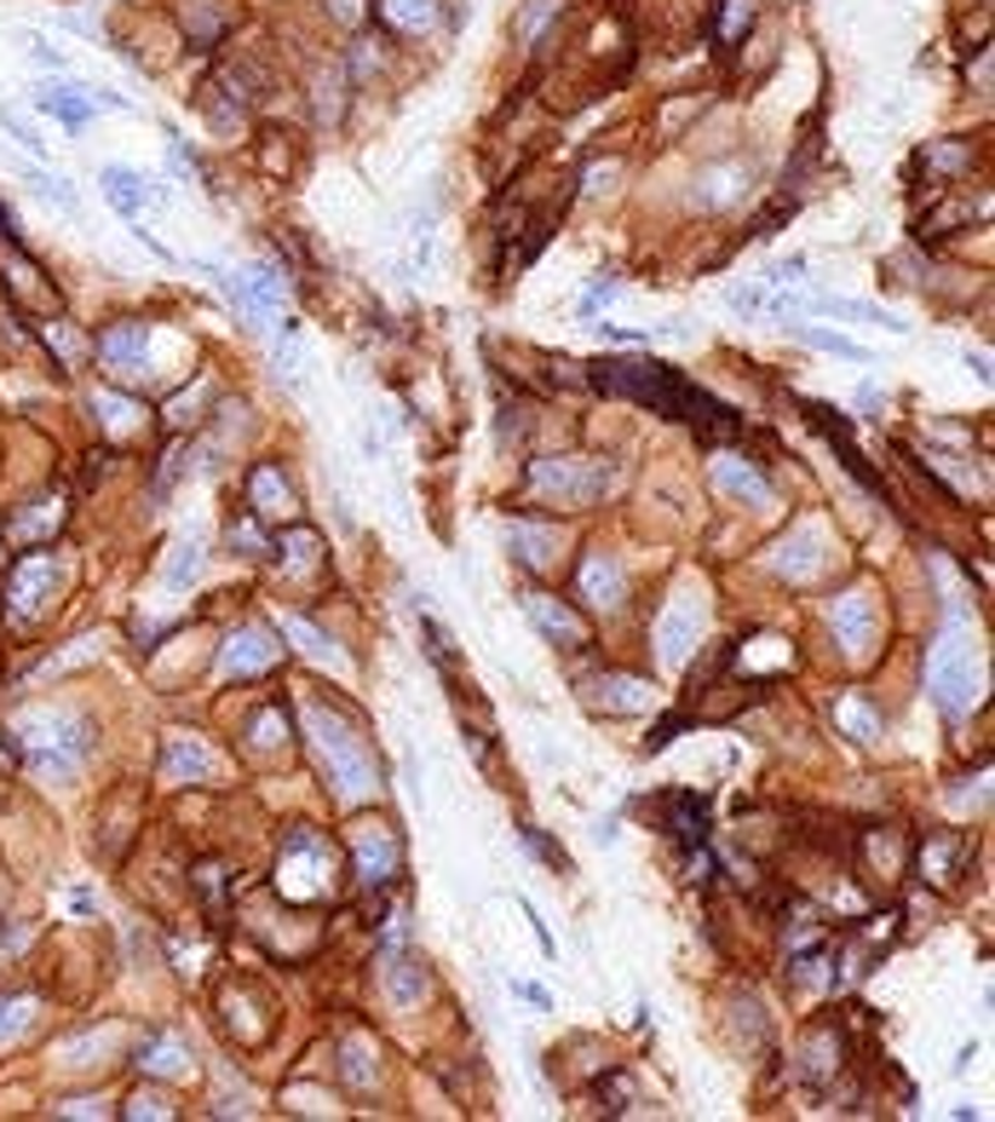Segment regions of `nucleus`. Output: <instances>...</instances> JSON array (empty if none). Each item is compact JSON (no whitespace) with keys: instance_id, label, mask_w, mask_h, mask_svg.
Listing matches in <instances>:
<instances>
[{"instance_id":"obj_1","label":"nucleus","mask_w":995,"mask_h":1122,"mask_svg":"<svg viewBox=\"0 0 995 1122\" xmlns=\"http://www.w3.org/2000/svg\"><path fill=\"white\" fill-rule=\"evenodd\" d=\"M587 386H599V392H622V398H639L651 403L662 415H685V420H702V426H725V432H737V415L725 410L720 398H708L702 386H690L674 363H599Z\"/></svg>"},{"instance_id":"obj_2","label":"nucleus","mask_w":995,"mask_h":1122,"mask_svg":"<svg viewBox=\"0 0 995 1122\" xmlns=\"http://www.w3.org/2000/svg\"><path fill=\"white\" fill-rule=\"evenodd\" d=\"M311 725H317V743H322V760H329V783H334V801L340 806H363L374 794L380 783V771H374V754L369 743L357 737L352 725L340 720V714L329 708H311Z\"/></svg>"},{"instance_id":"obj_3","label":"nucleus","mask_w":995,"mask_h":1122,"mask_svg":"<svg viewBox=\"0 0 995 1122\" xmlns=\"http://www.w3.org/2000/svg\"><path fill=\"white\" fill-rule=\"evenodd\" d=\"M277 887L294 904H317L334 892V841L317 829H288L282 834V858H277Z\"/></svg>"},{"instance_id":"obj_4","label":"nucleus","mask_w":995,"mask_h":1122,"mask_svg":"<svg viewBox=\"0 0 995 1122\" xmlns=\"http://www.w3.org/2000/svg\"><path fill=\"white\" fill-rule=\"evenodd\" d=\"M616 484V466L611 461H536L530 466V489H546L558 507H587L599 501L604 489Z\"/></svg>"},{"instance_id":"obj_5","label":"nucleus","mask_w":995,"mask_h":1122,"mask_svg":"<svg viewBox=\"0 0 995 1122\" xmlns=\"http://www.w3.org/2000/svg\"><path fill=\"white\" fill-rule=\"evenodd\" d=\"M932 697H938L944 714H967L972 697H979V673H972V639L967 634H949L932 650Z\"/></svg>"},{"instance_id":"obj_6","label":"nucleus","mask_w":995,"mask_h":1122,"mask_svg":"<svg viewBox=\"0 0 995 1122\" xmlns=\"http://www.w3.org/2000/svg\"><path fill=\"white\" fill-rule=\"evenodd\" d=\"M352 852H357V881L363 887H385L403 869V841L392 834V824H357Z\"/></svg>"},{"instance_id":"obj_7","label":"nucleus","mask_w":995,"mask_h":1122,"mask_svg":"<svg viewBox=\"0 0 995 1122\" xmlns=\"http://www.w3.org/2000/svg\"><path fill=\"white\" fill-rule=\"evenodd\" d=\"M828 627H835V639L846 645V657H863L881 634V617H875V605H869V594H846V599H835V610H828Z\"/></svg>"},{"instance_id":"obj_8","label":"nucleus","mask_w":995,"mask_h":1122,"mask_svg":"<svg viewBox=\"0 0 995 1122\" xmlns=\"http://www.w3.org/2000/svg\"><path fill=\"white\" fill-rule=\"evenodd\" d=\"M524 610H530V622H536L553 645H564V650H581L587 639H593V634H587V622H581L564 599H553V594H524Z\"/></svg>"},{"instance_id":"obj_9","label":"nucleus","mask_w":995,"mask_h":1122,"mask_svg":"<svg viewBox=\"0 0 995 1122\" xmlns=\"http://www.w3.org/2000/svg\"><path fill=\"white\" fill-rule=\"evenodd\" d=\"M277 657H282V645H271L266 627H236L231 645H225V657H219V668H225L231 680H254V673L277 668Z\"/></svg>"},{"instance_id":"obj_10","label":"nucleus","mask_w":995,"mask_h":1122,"mask_svg":"<svg viewBox=\"0 0 995 1122\" xmlns=\"http://www.w3.org/2000/svg\"><path fill=\"white\" fill-rule=\"evenodd\" d=\"M248 513L254 519H288L294 513V484L282 478L277 461H259L248 473Z\"/></svg>"},{"instance_id":"obj_11","label":"nucleus","mask_w":995,"mask_h":1122,"mask_svg":"<svg viewBox=\"0 0 995 1122\" xmlns=\"http://www.w3.org/2000/svg\"><path fill=\"white\" fill-rule=\"evenodd\" d=\"M967 864V834L961 829H944V834H926V846H921V875L932 887H949L961 875Z\"/></svg>"},{"instance_id":"obj_12","label":"nucleus","mask_w":995,"mask_h":1122,"mask_svg":"<svg viewBox=\"0 0 995 1122\" xmlns=\"http://www.w3.org/2000/svg\"><path fill=\"white\" fill-rule=\"evenodd\" d=\"M145 340H150L145 322H115V329L98 334V352H105V363L121 369V375H145Z\"/></svg>"},{"instance_id":"obj_13","label":"nucleus","mask_w":995,"mask_h":1122,"mask_svg":"<svg viewBox=\"0 0 995 1122\" xmlns=\"http://www.w3.org/2000/svg\"><path fill=\"white\" fill-rule=\"evenodd\" d=\"M35 110H47L52 121H64V127H87L98 105L87 98V87H70V81H47V87H35Z\"/></svg>"},{"instance_id":"obj_14","label":"nucleus","mask_w":995,"mask_h":1122,"mask_svg":"<svg viewBox=\"0 0 995 1122\" xmlns=\"http://www.w3.org/2000/svg\"><path fill=\"white\" fill-rule=\"evenodd\" d=\"M98 185H105V196L115 202V214H127L138 224V214H145V202H161V191L150 185L145 173H133V168H105L98 173Z\"/></svg>"},{"instance_id":"obj_15","label":"nucleus","mask_w":995,"mask_h":1122,"mask_svg":"<svg viewBox=\"0 0 995 1122\" xmlns=\"http://www.w3.org/2000/svg\"><path fill=\"white\" fill-rule=\"evenodd\" d=\"M593 703L604 714H644V708H651V685L634 680V673H599V680H593Z\"/></svg>"},{"instance_id":"obj_16","label":"nucleus","mask_w":995,"mask_h":1122,"mask_svg":"<svg viewBox=\"0 0 995 1122\" xmlns=\"http://www.w3.org/2000/svg\"><path fill=\"white\" fill-rule=\"evenodd\" d=\"M697 634H702V605H697V599H679V605L662 617V662H685V650L697 645Z\"/></svg>"},{"instance_id":"obj_17","label":"nucleus","mask_w":995,"mask_h":1122,"mask_svg":"<svg viewBox=\"0 0 995 1122\" xmlns=\"http://www.w3.org/2000/svg\"><path fill=\"white\" fill-rule=\"evenodd\" d=\"M777 570H783L788 582L818 576V570H823V536H818V529H811V524H806V529H795V536H788V541L777 547Z\"/></svg>"},{"instance_id":"obj_18","label":"nucleus","mask_w":995,"mask_h":1122,"mask_svg":"<svg viewBox=\"0 0 995 1122\" xmlns=\"http://www.w3.org/2000/svg\"><path fill=\"white\" fill-rule=\"evenodd\" d=\"M714 478H720L725 496H737V501H748V507H771V484H765L748 461L720 455V461H714Z\"/></svg>"},{"instance_id":"obj_19","label":"nucleus","mask_w":995,"mask_h":1122,"mask_svg":"<svg viewBox=\"0 0 995 1122\" xmlns=\"http://www.w3.org/2000/svg\"><path fill=\"white\" fill-rule=\"evenodd\" d=\"M667 834H679V841H708V806L697 801V794H667Z\"/></svg>"},{"instance_id":"obj_20","label":"nucleus","mask_w":995,"mask_h":1122,"mask_svg":"<svg viewBox=\"0 0 995 1122\" xmlns=\"http://www.w3.org/2000/svg\"><path fill=\"white\" fill-rule=\"evenodd\" d=\"M385 996H392L397 1008H415L426 996V962H415V955H392V967H385Z\"/></svg>"},{"instance_id":"obj_21","label":"nucleus","mask_w":995,"mask_h":1122,"mask_svg":"<svg viewBox=\"0 0 995 1122\" xmlns=\"http://www.w3.org/2000/svg\"><path fill=\"white\" fill-rule=\"evenodd\" d=\"M581 594L593 599V605H622V564L604 559V553H593V559L581 564Z\"/></svg>"},{"instance_id":"obj_22","label":"nucleus","mask_w":995,"mask_h":1122,"mask_svg":"<svg viewBox=\"0 0 995 1122\" xmlns=\"http://www.w3.org/2000/svg\"><path fill=\"white\" fill-rule=\"evenodd\" d=\"M213 778V754L201 748V743H191V737H173L168 743V760H161V778L168 783H179V778Z\"/></svg>"},{"instance_id":"obj_23","label":"nucleus","mask_w":995,"mask_h":1122,"mask_svg":"<svg viewBox=\"0 0 995 1122\" xmlns=\"http://www.w3.org/2000/svg\"><path fill=\"white\" fill-rule=\"evenodd\" d=\"M840 1053H846V1042H840V1036H835V1025H818V1030L806 1036V1053H800L806 1065H800V1071L811 1076V1083H818V1076H828V1071H840Z\"/></svg>"},{"instance_id":"obj_24","label":"nucleus","mask_w":995,"mask_h":1122,"mask_svg":"<svg viewBox=\"0 0 995 1122\" xmlns=\"http://www.w3.org/2000/svg\"><path fill=\"white\" fill-rule=\"evenodd\" d=\"M47 587H52V559H24V564L12 570V599H17V610H35Z\"/></svg>"},{"instance_id":"obj_25","label":"nucleus","mask_w":995,"mask_h":1122,"mask_svg":"<svg viewBox=\"0 0 995 1122\" xmlns=\"http://www.w3.org/2000/svg\"><path fill=\"white\" fill-rule=\"evenodd\" d=\"M553 547H558V536H553V529H536V524H513V553H518L524 564H553V559H558Z\"/></svg>"},{"instance_id":"obj_26","label":"nucleus","mask_w":995,"mask_h":1122,"mask_svg":"<svg viewBox=\"0 0 995 1122\" xmlns=\"http://www.w3.org/2000/svg\"><path fill=\"white\" fill-rule=\"evenodd\" d=\"M737 179H748V168H714V173H702V191H697V202L702 208H725V202H737L742 191H737Z\"/></svg>"},{"instance_id":"obj_27","label":"nucleus","mask_w":995,"mask_h":1122,"mask_svg":"<svg viewBox=\"0 0 995 1122\" xmlns=\"http://www.w3.org/2000/svg\"><path fill=\"white\" fill-rule=\"evenodd\" d=\"M558 12H564V0H530V7L513 17V35L524 40V47H541V29L553 24Z\"/></svg>"},{"instance_id":"obj_28","label":"nucleus","mask_w":995,"mask_h":1122,"mask_svg":"<svg viewBox=\"0 0 995 1122\" xmlns=\"http://www.w3.org/2000/svg\"><path fill=\"white\" fill-rule=\"evenodd\" d=\"M818 305H823V312H835V317H863V322H881V329H892V334H909V322L881 312V305H863V300H818Z\"/></svg>"},{"instance_id":"obj_29","label":"nucleus","mask_w":995,"mask_h":1122,"mask_svg":"<svg viewBox=\"0 0 995 1122\" xmlns=\"http://www.w3.org/2000/svg\"><path fill=\"white\" fill-rule=\"evenodd\" d=\"M788 334L806 340V345H818V352H835V357H858V363H863V345H858V340H846V334L811 329V322H788Z\"/></svg>"},{"instance_id":"obj_30","label":"nucleus","mask_w":995,"mask_h":1122,"mask_svg":"<svg viewBox=\"0 0 995 1122\" xmlns=\"http://www.w3.org/2000/svg\"><path fill=\"white\" fill-rule=\"evenodd\" d=\"M138 1065H150V1071H161V1076H179V1071H185V1048H179L168 1030H156V1036H150V1059H138Z\"/></svg>"},{"instance_id":"obj_31","label":"nucleus","mask_w":995,"mask_h":1122,"mask_svg":"<svg viewBox=\"0 0 995 1122\" xmlns=\"http://www.w3.org/2000/svg\"><path fill=\"white\" fill-rule=\"evenodd\" d=\"M385 17L397 29H426L438 17V0H385Z\"/></svg>"},{"instance_id":"obj_32","label":"nucleus","mask_w":995,"mask_h":1122,"mask_svg":"<svg viewBox=\"0 0 995 1122\" xmlns=\"http://www.w3.org/2000/svg\"><path fill=\"white\" fill-rule=\"evenodd\" d=\"M0 127H7V133H12V138H17V145H24V150H35V156L47 150V138H35V127L24 121V110H7V105H0Z\"/></svg>"},{"instance_id":"obj_33","label":"nucleus","mask_w":995,"mask_h":1122,"mask_svg":"<svg viewBox=\"0 0 995 1122\" xmlns=\"http://www.w3.org/2000/svg\"><path fill=\"white\" fill-rule=\"evenodd\" d=\"M926 161H932V168H944V173H967L972 168V145H932Z\"/></svg>"},{"instance_id":"obj_34","label":"nucleus","mask_w":995,"mask_h":1122,"mask_svg":"<svg viewBox=\"0 0 995 1122\" xmlns=\"http://www.w3.org/2000/svg\"><path fill=\"white\" fill-rule=\"evenodd\" d=\"M196 570H201V547H196V541H185V547H179V559L168 564V587H185V582H196Z\"/></svg>"},{"instance_id":"obj_35","label":"nucleus","mask_w":995,"mask_h":1122,"mask_svg":"<svg viewBox=\"0 0 995 1122\" xmlns=\"http://www.w3.org/2000/svg\"><path fill=\"white\" fill-rule=\"evenodd\" d=\"M840 714H846V725H851V737H858V743H875V737H881V725H875V714H869V708H863L858 697H851V703H846Z\"/></svg>"},{"instance_id":"obj_36","label":"nucleus","mask_w":995,"mask_h":1122,"mask_svg":"<svg viewBox=\"0 0 995 1122\" xmlns=\"http://www.w3.org/2000/svg\"><path fill=\"white\" fill-rule=\"evenodd\" d=\"M35 191L47 196V202H58V208H64V214H81V202H75V191H70V179L47 173V179H35Z\"/></svg>"},{"instance_id":"obj_37","label":"nucleus","mask_w":995,"mask_h":1122,"mask_svg":"<svg viewBox=\"0 0 995 1122\" xmlns=\"http://www.w3.org/2000/svg\"><path fill=\"white\" fill-rule=\"evenodd\" d=\"M524 841H530V846H536V852H541V858L553 864L558 875H570V869H576V864H570V852H564V846H553V841H546L541 829H524Z\"/></svg>"},{"instance_id":"obj_38","label":"nucleus","mask_w":995,"mask_h":1122,"mask_svg":"<svg viewBox=\"0 0 995 1122\" xmlns=\"http://www.w3.org/2000/svg\"><path fill=\"white\" fill-rule=\"evenodd\" d=\"M231 547H248V553L259 559V553H271V541L254 529V519H242V524H231Z\"/></svg>"},{"instance_id":"obj_39","label":"nucleus","mask_w":995,"mask_h":1122,"mask_svg":"<svg viewBox=\"0 0 995 1122\" xmlns=\"http://www.w3.org/2000/svg\"><path fill=\"white\" fill-rule=\"evenodd\" d=\"M24 40H29V58H35V64H47V70H64V52H58L47 35H24Z\"/></svg>"},{"instance_id":"obj_40","label":"nucleus","mask_w":995,"mask_h":1122,"mask_svg":"<svg viewBox=\"0 0 995 1122\" xmlns=\"http://www.w3.org/2000/svg\"><path fill=\"white\" fill-rule=\"evenodd\" d=\"M800 271H806V259L795 254V259H783V265H771V271H765V282H771V289H783V282H800Z\"/></svg>"},{"instance_id":"obj_41","label":"nucleus","mask_w":995,"mask_h":1122,"mask_svg":"<svg viewBox=\"0 0 995 1122\" xmlns=\"http://www.w3.org/2000/svg\"><path fill=\"white\" fill-rule=\"evenodd\" d=\"M611 294H616V277H599L593 289H587V300H581V312H599V305L611 300Z\"/></svg>"},{"instance_id":"obj_42","label":"nucleus","mask_w":995,"mask_h":1122,"mask_svg":"<svg viewBox=\"0 0 995 1122\" xmlns=\"http://www.w3.org/2000/svg\"><path fill=\"white\" fill-rule=\"evenodd\" d=\"M730 305H737V312H754L760 294H754V289H730Z\"/></svg>"},{"instance_id":"obj_43","label":"nucleus","mask_w":995,"mask_h":1122,"mask_svg":"<svg viewBox=\"0 0 995 1122\" xmlns=\"http://www.w3.org/2000/svg\"><path fill=\"white\" fill-rule=\"evenodd\" d=\"M967 369L979 375V380H990V357H984V352H967Z\"/></svg>"}]
</instances>
